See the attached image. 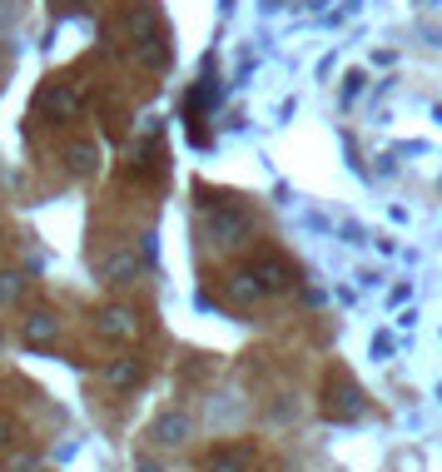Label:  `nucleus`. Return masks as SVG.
Wrapping results in <instances>:
<instances>
[{
  "label": "nucleus",
  "mask_w": 442,
  "mask_h": 472,
  "mask_svg": "<svg viewBox=\"0 0 442 472\" xmlns=\"http://www.w3.org/2000/svg\"><path fill=\"white\" fill-rule=\"evenodd\" d=\"M204 234L214 239V244H239L249 234V214L234 209V204H214V209L204 214Z\"/></svg>",
  "instance_id": "obj_1"
},
{
  "label": "nucleus",
  "mask_w": 442,
  "mask_h": 472,
  "mask_svg": "<svg viewBox=\"0 0 442 472\" xmlns=\"http://www.w3.org/2000/svg\"><path fill=\"white\" fill-rule=\"evenodd\" d=\"M150 437L159 447H184L194 437V418H190V413H159L154 428H150Z\"/></svg>",
  "instance_id": "obj_2"
},
{
  "label": "nucleus",
  "mask_w": 442,
  "mask_h": 472,
  "mask_svg": "<svg viewBox=\"0 0 442 472\" xmlns=\"http://www.w3.org/2000/svg\"><path fill=\"white\" fill-rule=\"evenodd\" d=\"M105 338H120V343H129V338L139 334V319L135 309H125V303H110V309H100V323H95Z\"/></svg>",
  "instance_id": "obj_3"
},
{
  "label": "nucleus",
  "mask_w": 442,
  "mask_h": 472,
  "mask_svg": "<svg viewBox=\"0 0 442 472\" xmlns=\"http://www.w3.org/2000/svg\"><path fill=\"white\" fill-rule=\"evenodd\" d=\"M249 273L259 279V288H264V294H283V288L293 284V269H289L283 259H259Z\"/></svg>",
  "instance_id": "obj_4"
},
{
  "label": "nucleus",
  "mask_w": 442,
  "mask_h": 472,
  "mask_svg": "<svg viewBox=\"0 0 442 472\" xmlns=\"http://www.w3.org/2000/svg\"><path fill=\"white\" fill-rule=\"evenodd\" d=\"M40 110L50 114L55 124H65V120H70V114L80 110V95H75V90H65V85H50V90H45V95H40Z\"/></svg>",
  "instance_id": "obj_5"
},
{
  "label": "nucleus",
  "mask_w": 442,
  "mask_h": 472,
  "mask_svg": "<svg viewBox=\"0 0 442 472\" xmlns=\"http://www.w3.org/2000/svg\"><path fill=\"white\" fill-rule=\"evenodd\" d=\"M329 413H333V418H358V413H363V393H358V388L343 378L338 393L329 397Z\"/></svg>",
  "instance_id": "obj_6"
},
{
  "label": "nucleus",
  "mask_w": 442,
  "mask_h": 472,
  "mask_svg": "<svg viewBox=\"0 0 442 472\" xmlns=\"http://www.w3.org/2000/svg\"><path fill=\"white\" fill-rule=\"evenodd\" d=\"M229 294H234V303H259L264 288H259V279L249 269H239V273H229Z\"/></svg>",
  "instance_id": "obj_7"
},
{
  "label": "nucleus",
  "mask_w": 442,
  "mask_h": 472,
  "mask_svg": "<svg viewBox=\"0 0 442 472\" xmlns=\"http://www.w3.org/2000/svg\"><path fill=\"white\" fill-rule=\"evenodd\" d=\"M55 334H60L55 313H30L26 319V343H55Z\"/></svg>",
  "instance_id": "obj_8"
},
{
  "label": "nucleus",
  "mask_w": 442,
  "mask_h": 472,
  "mask_svg": "<svg viewBox=\"0 0 442 472\" xmlns=\"http://www.w3.org/2000/svg\"><path fill=\"white\" fill-rule=\"evenodd\" d=\"M135 269H139V254H135V248H114L110 259H105V279H114V284H120V279H129Z\"/></svg>",
  "instance_id": "obj_9"
},
{
  "label": "nucleus",
  "mask_w": 442,
  "mask_h": 472,
  "mask_svg": "<svg viewBox=\"0 0 442 472\" xmlns=\"http://www.w3.org/2000/svg\"><path fill=\"white\" fill-rule=\"evenodd\" d=\"M204 472H249V452H239V447H224V452H214V458L204 462Z\"/></svg>",
  "instance_id": "obj_10"
},
{
  "label": "nucleus",
  "mask_w": 442,
  "mask_h": 472,
  "mask_svg": "<svg viewBox=\"0 0 442 472\" xmlns=\"http://www.w3.org/2000/svg\"><path fill=\"white\" fill-rule=\"evenodd\" d=\"M110 388H139V378H144V368H139L135 358H120V363H110Z\"/></svg>",
  "instance_id": "obj_11"
},
{
  "label": "nucleus",
  "mask_w": 442,
  "mask_h": 472,
  "mask_svg": "<svg viewBox=\"0 0 442 472\" xmlns=\"http://www.w3.org/2000/svg\"><path fill=\"white\" fill-rule=\"evenodd\" d=\"M65 164H70L75 174H89L95 169V145H70L65 149Z\"/></svg>",
  "instance_id": "obj_12"
},
{
  "label": "nucleus",
  "mask_w": 442,
  "mask_h": 472,
  "mask_svg": "<svg viewBox=\"0 0 442 472\" xmlns=\"http://www.w3.org/2000/svg\"><path fill=\"white\" fill-rule=\"evenodd\" d=\"M26 298V273H0V303H20Z\"/></svg>",
  "instance_id": "obj_13"
},
{
  "label": "nucleus",
  "mask_w": 442,
  "mask_h": 472,
  "mask_svg": "<svg viewBox=\"0 0 442 472\" xmlns=\"http://www.w3.org/2000/svg\"><path fill=\"white\" fill-rule=\"evenodd\" d=\"M5 472H40V462H35V458H20V462H11Z\"/></svg>",
  "instance_id": "obj_14"
},
{
  "label": "nucleus",
  "mask_w": 442,
  "mask_h": 472,
  "mask_svg": "<svg viewBox=\"0 0 442 472\" xmlns=\"http://www.w3.org/2000/svg\"><path fill=\"white\" fill-rule=\"evenodd\" d=\"M0 447H11V422L0 418Z\"/></svg>",
  "instance_id": "obj_15"
},
{
  "label": "nucleus",
  "mask_w": 442,
  "mask_h": 472,
  "mask_svg": "<svg viewBox=\"0 0 442 472\" xmlns=\"http://www.w3.org/2000/svg\"><path fill=\"white\" fill-rule=\"evenodd\" d=\"M135 472H165V468H159V462H150V458H144V462H139Z\"/></svg>",
  "instance_id": "obj_16"
},
{
  "label": "nucleus",
  "mask_w": 442,
  "mask_h": 472,
  "mask_svg": "<svg viewBox=\"0 0 442 472\" xmlns=\"http://www.w3.org/2000/svg\"><path fill=\"white\" fill-rule=\"evenodd\" d=\"M75 5H95V0H75Z\"/></svg>",
  "instance_id": "obj_17"
}]
</instances>
